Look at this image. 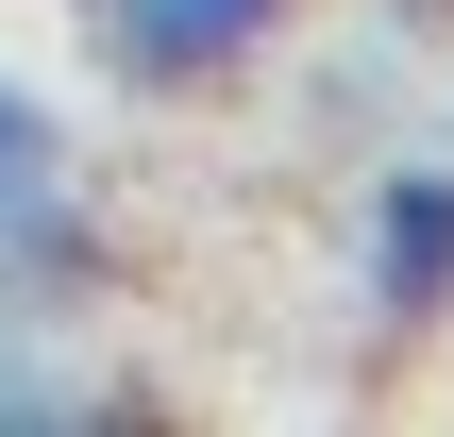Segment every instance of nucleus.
I'll list each match as a JSON object with an SVG mask.
<instances>
[{
	"label": "nucleus",
	"mask_w": 454,
	"mask_h": 437,
	"mask_svg": "<svg viewBox=\"0 0 454 437\" xmlns=\"http://www.w3.org/2000/svg\"><path fill=\"white\" fill-rule=\"evenodd\" d=\"M51 152H67V135H51V101H34V84H0V185H34Z\"/></svg>",
	"instance_id": "20e7f679"
},
{
	"label": "nucleus",
	"mask_w": 454,
	"mask_h": 437,
	"mask_svg": "<svg viewBox=\"0 0 454 437\" xmlns=\"http://www.w3.org/2000/svg\"><path fill=\"white\" fill-rule=\"evenodd\" d=\"M354 286H371V320H387V337L454 320V152L371 168V202H354Z\"/></svg>",
	"instance_id": "f257e3e1"
},
{
	"label": "nucleus",
	"mask_w": 454,
	"mask_h": 437,
	"mask_svg": "<svg viewBox=\"0 0 454 437\" xmlns=\"http://www.w3.org/2000/svg\"><path fill=\"white\" fill-rule=\"evenodd\" d=\"M286 17H303V0H101V67L168 101V84H219V67H253Z\"/></svg>",
	"instance_id": "f03ea898"
},
{
	"label": "nucleus",
	"mask_w": 454,
	"mask_h": 437,
	"mask_svg": "<svg viewBox=\"0 0 454 437\" xmlns=\"http://www.w3.org/2000/svg\"><path fill=\"white\" fill-rule=\"evenodd\" d=\"M0 421H84V387H67V371L17 337V303H0Z\"/></svg>",
	"instance_id": "7ed1b4c3"
}]
</instances>
